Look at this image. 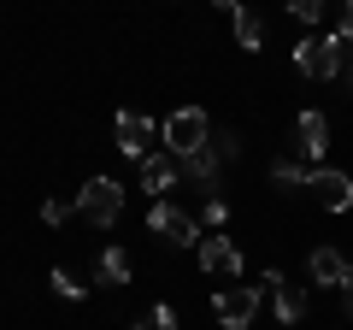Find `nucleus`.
Here are the masks:
<instances>
[{
    "label": "nucleus",
    "instance_id": "nucleus-1",
    "mask_svg": "<svg viewBox=\"0 0 353 330\" xmlns=\"http://www.w3.org/2000/svg\"><path fill=\"white\" fill-rule=\"evenodd\" d=\"M159 142H165V153H171V159H189V153H201L206 142H212V124H206L201 106H176V113L165 118Z\"/></svg>",
    "mask_w": 353,
    "mask_h": 330
},
{
    "label": "nucleus",
    "instance_id": "nucleus-2",
    "mask_svg": "<svg viewBox=\"0 0 353 330\" xmlns=\"http://www.w3.org/2000/svg\"><path fill=\"white\" fill-rule=\"evenodd\" d=\"M77 213H83L94 230L118 224V213H124V183H118V177H88L83 195H77Z\"/></svg>",
    "mask_w": 353,
    "mask_h": 330
},
{
    "label": "nucleus",
    "instance_id": "nucleus-3",
    "mask_svg": "<svg viewBox=\"0 0 353 330\" xmlns=\"http://www.w3.org/2000/svg\"><path fill=\"white\" fill-rule=\"evenodd\" d=\"M294 71L312 77V83L341 77V36H306V41H294Z\"/></svg>",
    "mask_w": 353,
    "mask_h": 330
},
{
    "label": "nucleus",
    "instance_id": "nucleus-4",
    "mask_svg": "<svg viewBox=\"0 0 353 330\" xmlns=\"http://www.w3.org/2000/svg\"><path fill=\"white\" fill-rule=\"evenodd\" d=\"M148 230H153V236H165L171 248H201V236H206L201 218H189L183 206H171V201H153L148 206Z\"/></svg>",
    "mask_w": 353,
    "mask_h": 330
},
{
    "label": "nucleus",
    "instance_id": "nucleus-5",
    "mask_svg": "<svg viewBox=\"0 0 353 330\" xmlns=\"http://www.w3.org/2000/svg\"><path fill=\"white\" fill-rule=\"evenodd\" d=\"M212 313H218L224 330H248L253 318H259V289H253V283H230V289L212 295Z\"/></svg>",
    "mask_w": 353,
    "mask_h": 330
},
{
    "label": "nucleus",
    "instance_id": "nucleus-6",
    "mask_svg": "<svg viewBox=\"0 0 353 330\" xmlns=\"http://www.w3.org/2000/svg\"><path fill=\"white\" fill-rule=\"evenodd\" d=\"M306 189L318 195V206H324V213H347V206H353V177H347V171H330V165H312Z\"/></svg>",
    "mask_w": 353,
    "mask_h": 330
},
{
    "label": "nucleus",
    "instance_id": "nucleus-7",
    "mask_svg": "<svg viewBox=\"0 0 353 330\" xmlns=\"http://www.w3.org/2000/svg\"><path fill=\"white\" fill-rule=\"evenodd\" d=\"M324 148H330V118L324 113H301L294 118V159L312 165V159H324Z\"/></svg>",
    "mask_w": 353,
    "mask_h": 330
},
{
    "label": "nucleus",
    "instance_id": "nucleus-8",
    "mask_svg": "<svg viewBox=\"0 0 353 330\" xmlns=\"http://www.w3.org/2000/svg\"><path fill=\"white\" fill-rule=\"evenodd\" d=\"M118 153H130V159H153V118L118 113Z\"/></svg>",
    "mask_w": 353,
    "mask_h": 330
},
{
    "label": "nucleus",
    "instance_id": "nucleus-9",
    "mask_svg": "<svg viewBox=\"0 0 353 330\" xmlns=\"http://www.w3.org/2000/svg\"><path fill=\"white\" fill-rule=\"evenodd\" d=\"M306 271H312V283H324V289H347V283H353V266H347L341 248H312Z\"/></svg>",
    "mask_w": 353,
    "mask_h": 330
},
{
    "label": "nucleus",
    "instance_id": "nucleus-10",
    "mask_svg": "<svg viewBox=\"0 0 353 330\" xmlns=\"http://www.w3.org/2000/svg\"><path fill=\"white\" fill-rule=\"evenodd\" d=\"M259 289H271V307H277L283 324H301L306 318V289H294V283H283V271H265Z\"/></svg>",
    "mask_w": 353,
    "mask_h": 330
},
{
    "label": "nucleus",
    "instance_id": "nucleus-11",
    "mask_svg": "<svg viewBox=\"0 0 353 330\" xmlns=\"http://www.w3.org/2000/svg\"><path fill=\"white\" fill-rule=\"evenodd\" d=\"M201 271L212 278H241V254L230 236H201Z\"/></svg>",
    "mask_w": 353,
    "mask_h": 330
},
{
    "label": "nucleus",
    "instance_id": "nucleus-12",
    "mask_svg": "<svg viewBox=\"0 0 353 330\" xmlns=\"http://www.w3.org/2000/svg\"><path fill=\"white\" fill-rule=\"evenodd\" d=\"M176 177H183V159H171V153H153V159H141V189H148L153 201H165V195L176 189Z\"/></svg>",
    "mask_w": 353,
    "mask_h": 330
},
{
    "label": "nucleus",
    "instance_id": "nucleus-13",
    "mask_svg": "<svg viewBox=\"0 0 353 330\" xmlns=\"http://www.w3.org/2000/svg\"><path fill=\"white\" fill-rule=\"evenodd\" d=\"M224 12H230V24H236V41H241L248 53H259V48H265V18L248 12V6H236V0H224Z\"/></svg>",
    "mask_w": 353,
    "mask_h": 330
},
{
    "label": "nucleus",
    "instance_id": "nucleus-14",
    "mask_svg": "<svg viewBox=\"0 0 353 330\" xmlns=\"http://www.w3.org/2000/svg\"><path fill=\"white\" fill-rule=\"evenodd\" d=\"M218 171H224V159L212 153V142H206L201 153H189V159H183V177H194L206 195H218Z\"/></svg>",
    "mask_w": 353,
    "mask_h": 330
},
{
    "label": "nucleus",
    "instance_id": "nucleus-15",
    "mask_svg": "<svg viewBox=\"0 0 353 330\" xmlns=\"http://www.w3.org/2000/svg\"><path fill=\"white\" fill-rule=\"evenodd\" d=\"M130 271H136V266H130V254H124V248H101V260H94V278H101L106 289H124V283H130Z\"/></svg>",
    "mask_w": 353,
    "mask_h": 330
},
{
    "label": "nucleus",
    "instance_id": "nucleus-16",
    "mask_svg": "<svg viewBox=\"0 0 353 330\" xmlns=\"http://www.w3.org/2000/svg\"><path fill=\"white\" fill-rule=\"evenodd\" d=\"M306 177H312V171L294 165V159H277V165H271V183H277V189H306Z\"/></svg>",
    "mask_w": 353,
    "mask_h": 330
},
{
    "label": "nucleus",
    "instance_id": "nucleus-17",
    "mask_svg": "<svg viewBox=\"0 0 353 330\" xmlns=\"http://www.w3.org/2000/svg\"><path fill=\"white\" fill-rule=\"evenodd\" d=\"M136 330H176V313L165 301H153V313H141L136 318Z\"/></svg>",
    "mask_w": 353,
    "mask_h": 330
},
{
    "label": "nucleus",
    "instance_id": "nucleus-18",
    "mask_svg": "<svg viewBox=\"0 0 353 330\" xmlns=\"http://www.w3.org/2000/svg\"><path fill=\"white\" fill-rule=\"evenodd\" d=\"M224 218H230V201H224V195H206V206H201V224H206V236H212V230L224 224Z\"/></svg>",
    "mask_w": 353,
    "mask_h": 330
},
{
    "label": "nucleus",
    "instance_id": "nucleus-19",
    "mask_svg": "<svg viewBox=\"0 0 353 330\" xmlns=\"http://www.w3.org/2000/svg\"><path fill=\"white\" fill-rule=\"evenodd\" d=\"M212 153H218V159L230 165V159H236V153H241V142L230 136V130H212Z\"/></svg>",
    "mask_w": 353,
    "mask_h": 330
},
{
    "label": "nucleus",
    "instance_id": "nucleus-20",
    "mask_svg": "<svg viewBox=\"0 0 353 330\" xmlns=\"http://www.w3.org/2000/svg\"><path fill=\"white\" fill-rule=\"evenodd\" d=\"M289 12L301 18V24H318V18H324V0H289Z\"/></svg>",
    "mask_w": 353,
    "mask_h": 330
},
{
    "label": "nucleus",
    "instance_id": "nucleus-21",
    "mask_svg": "<svg viewBox=\"0 0 353 330\" xmlns=\"http://www.w3.org/2000/svg\"><path fill=\"white\" fill-rule=\"evenodd\" d=\"M53 289H59V295H65V301H83V283H77V278H71V271H53Z\"/></svg>",
    "mask_w": 353,
    "mask_h": 330
},
{
    "label": "nucleus",
    "instance_id": "nucleus-22",
    "mask_svg": "<svg viewBox=\"0 0 353 330\" xmlns=\"http://www.w3.org/2000/svg\"><path fill=\"white\" fill-rule=\"evenodd\" d=\"M71 213H77V206H65V201H41V218H48V224H65Z\"/></svg>",
    "mask_w": 353,
    "mask_h": 330
},
{
    "label": "nucleus",
    "instance_id": "nucleus-23",
    "mask_svg": "<svg viewBox=\"0 0 353 330\" xmlns=\"http://www.w3.org/2000/svg\"><path fill=\"white\" fill-rule=\"evenodd\" d=\"M336 36H341V41H353V0L341 6V30H336Z\"/></svg>",
    "mask_w": 353,
    "mask_h": 330
},
{
    "label": "nucleus",
    "instance_id": "nucleus-24",
    "mask_svg": "<svg viewBox=\"0 0 353 330\" xmlns=\"http://www.w3.org/2000/svg\"><path fill=\"white\" fill-rule=\"evenodd\" d=\"M347 89H353V65H347Z\"/></svg>",
    "mask_w": 353,
    "mask_h": 330
},
{
    "label": "nucleus",
    "instance_id": "nucleus-25",
    "mask_svg": "<svg viewBox=\"0 0 353 330\" xmlns=\"http://www.w3.org/2000/svg\"><path fill=\"white\" fill-rule=\"evenodd\" d=\"M347 313H353V295H347Z\"/></svg>",
    "mask_w": 353,
    "mask_h": 330
}]
</instances>
